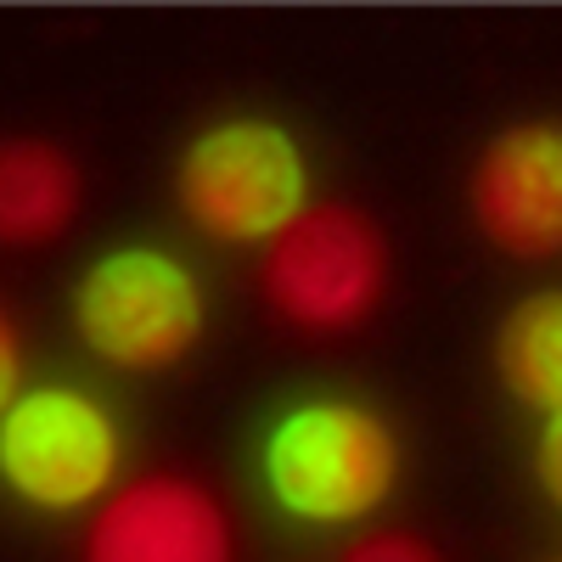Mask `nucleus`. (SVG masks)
<instances>
[{
    "label": "nucleus",
    "mask_w": 562,
    "mask_h": 562,
    "mask_svg": "<svg viewBox=\"0 0 562 562\" xmlns=\"http://www.w3.org/2000/svg\"><path fill=\"white\" fill-rule=\"evenodd\" d=\"M473 220L518 259L562 254V124L540 119L490 140L473 169Z\"/></svg>",
    "instance_id": "7"
},
{
    "label": "nucleus",
    "mask_w": 562,
    "mask_h": 562,
    "mask_svg": "<svg viewBox=\"0 0 562 562\" xmlns=\"http://www.w3.org/2000/svg\"><path fill=\"white\" fill-rule=\"evenodd\" d=\"M495 366H501L506 394H518L524 405L546 416L562 411V288L524 299L501 321Z\"/></svg>",
    "instance_id": "9"
},
{
    "label": "nucleus",
    "mask_w": 562,
    "mask_h": 562,
    "mask_svg": "<svg viewBox=\"0 0 562 562\" xmlns=\"http://www.w3.org/2000/svg\"><path fill=\"white\" fill-rule=\"evenodd\" d=\"M400 479V445L383 416L349 400H304L265 439V484L299 524H360Z\"/></svg>",
    "instance_id": "1"
},
{
    "label": "nucleus",
    "mask_w": 562,
    "mask_h": 562,
    "mask_svg": "<svg viewBox=\"0 0 562 562\" xmlns=\"http://www.w3.org/2000/svg\"><path fill=\"white\" fill-rule=\"evenodd\" d=\"M0 479L40 512H79L90 501H108L119 479L113 416L74 389L18 394L0 416Z\"/></svg>",
    "instance_id": "5"
},
{
    "label": "nucleus",
    "mask_w": 562,
    "mask_h": 562,
    "mask_svg": "<svg viewBox=\"0 0 562 562\" xmlns=\"http://www.w3.org/2000/svg\"><path fill=\"white\" fill-rule=\"evenodd\" d=\"M74 326L108 366L164 371L203 338V288L158 248H119L79 276Z\"/></svg>",
    "instance_id": "3"
},
{
    "label": "nucleus",
    "mask_w": 562,
    "mask_h": 562,
    "mask_svg": "<svg viewBox=\"0 0 562 562\" xmlns=\"http://www.w3.org/2000/svg\"><path fill=\"white\" fill-rule=\"evenodd\" d=\"M344 562H439V557L422 546V540H411V535H371Z\"/></svg>",
    "instance_id": "10"
},
{
    "label": "nucleus",
    "mask_w": 562,
    "mask_h": 562,
    "mask_svg": "<svg viewBox=\"0 0 562 562\" xmlns=\"http://www.w3.org/2000/svg\"><path fill=\"white\" fill-rule=\"evenodd\" d=\"M180 214L203 237L248 248L276 243L310 209L304 147L270 119H225L209 124L175 169Z\"/></svg>",
    "instance_id": "2"
},
{
    "label": "nucleus",
    "mask_w": 562,
    "mask_h": 562,
    "mask_svg": "<svg viewBox=\"0 0 562 562\" xmlns=\"http://www.w3.org/2000/svg\"><path fill=\"white\" fill-rule=\"evenodd\" d=\"M79 214V169L52 140H0V243H52Z\"/></svg>",
    "instance_id": "8"
},
{
    "label": "nucleus",
    "mask_w": 562,
    "mask_h": 562,
    "mask_svg": "<svg viewBox=\"0 0 562 562\" xmlns=\"http://www.w3.org/2000/svg\"><path fill=\"white\" fill-rule=\"evenodd\" d=\"M23 389V338H18V326L7 321V310H0V416L12 411Z\"/></svg>",
    "instance_id": "11"
},
{
    "label": "nucleus",
    "mask_w": 562,
    "mask_h": 562,
    "mask_svg": "<svg viewBox=\"0 0 562 562\" xmlns=\"http://www.w3.org/2000/svg\"><path fill=\"white\" fill-rule=\"evenodd\" d=\"M389 288V243L360 209H304L265 248V293L293 326L344 333L378 310Z\"/></svg>",
    "instance_id": "4"
},
{
    "label": "nucleus",
    "mask_w": 562,
    "mask_h": 562,
    "mask_svg": "<svg viewBox=\"0 0 562 562\" xmlns=\"http://www.w3.org/2000/svg\"><path fill=\"white\" fill-rule=\"evenodd\" d=\"M535 467H540L546 495L562 506V411L546 416V434H540V456H535Z\"/></svg>",
    "instance_id": "12"
},
{
    "label": "nucleus",
    "mask_w": 562,
    "mask_h": 562,
    "mask_svg": "<svg viewBox=\"0 0 562 562\" xmlns=\"http://www.w3.org/2000/svg\"><path fill=\"white\" fill-rule=\"evenodd\" d=\"M85 562H231V524L203 484L153 473L97 506Z\"/></svg>",
    "instance_id": "6"
}]
</instances>
